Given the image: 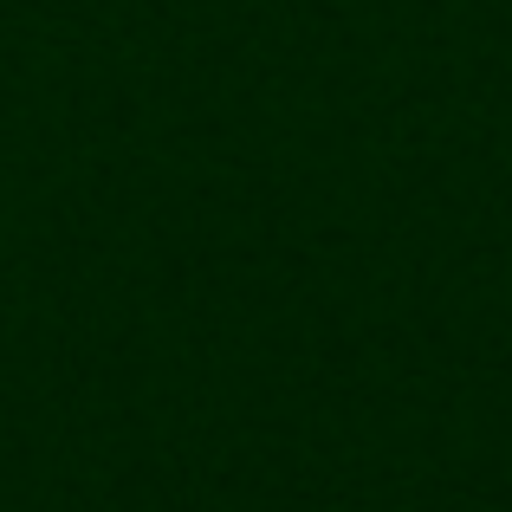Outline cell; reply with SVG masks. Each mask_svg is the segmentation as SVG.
Listing matches in <instances>:
<instances>
[]
</instances>
